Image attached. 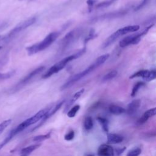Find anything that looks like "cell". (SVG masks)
<instances>
[{"mask_svg":"<svg viewBox=\"0 0 156 156\" xmlns=\"http://www.w3.org/2000/svg\"><path fill=\"white\" fill-rule=\"evenodd\" d=\"M149 71H150V70H147V69L140 70V71L136 72L135 73H134L133 74L131 75L129 78L133 79L135 77H142L143 79V80H144L148 76Z\"/></svg>","mask_w":156,"mask_h":156,"instance_id":"obj_17","label":"cell"},{"mask_svg":"<svg viewBox=\"0 0 156 156\" xmlns=\"http://www.w3.org/2000/svg\"><path fill=\"white\" fill-rule=\"evenodd\" d=\"M0 39H1V36H0Z\"/></svg>","mask_w":156,"mask_h":156,"instance_id":"obj_41","label":"cell"},{"mask_svg":"<svg viewBox=\"0 0 156 156\" xmlns=\"http://www.w3.org/2000/svg\"><path fill=\"white\" fill-rule=\"evenodd\" d=\"M20 156H27V155H24V154H21Z\"/></svg>","mask_w":156,"mask_h":156,"instance_id":"obj_38","label":"cell"},{"mask_svg":"<svg viewBox=\"0 0 156 156\" xmlns=\"http://www.w3.org/2000/svg\"><path fill=\"white\" fill-rule=\"evenodd\" d=\"M127 13L126 10H120V11H116V12H110L107 13H105L102 15L94 17L93 19L92 18L91 20V21L92 23H95L99 21H103L105 20H109V19H113L116 18H119L121 16H124L125 14Z\"/></svg>","mask_w":156,"mask_h":156,"instance_id":"obj_8","label":"cell"},{"mask_svg":"<svg viewBox=\"0 0 156 156\" xmlns=\"http://www.w3.org/2000/svg\"><path fill=\"white\" fill-rule=\"evenodd\" d=\"M58 32H52L49 34L42 41L26 48V51L29 55H32L48 48L59 36Z\"/></svg>","mask_w":156,"mask_h":156,"instance_id":"obj_2","label":"cell"},{"mask_svg":"<svg viewBox=\"0 0 156 156\" xmlns=\"http://www.w3.org/2000/svg\"><path fill=\"white\" fill-rule=\"evenodd\" d=\"M151 0H143L135 8V11H137V10H139L140 9H141L142 8H143L144 6H146L148 3Z\"/></svg>","mask_w":156,"mask_h":156,"instance_id":"obj_31","label":"cell"},{"mask_svg":"<svg viewBox=\"0 0 156 156\" xmlns=\"http://www.w3.org/2000/svg\"><path fill=\"white\" fill-rule=\"evenodd\" d=\"M8 142H9V141L5 139V140H4L2 143L0 144V150H1V149L4 147V146L5 144H7Z\"/></svg>","mask_w":156,"mask_h":156,"instance_id":"obj_37","label":"cell"},{"mask_svg":"<svg viewBox=\"0 0 156 156\" xmlns=\"http://www.w3.org/2000/svg\"><path fill=\"white\" fill-rule=\"evenodd\" d=\"M7 26V22H1L0 23V30L5 28Z\"/></svg>","mask_w":156,"mask_h":156,"instance_id":"obj_36","label":"cell"},{"mask_svg":"<svg viewBox=\"0 0 156 156\" xmlns=\"http://www.w3.org/2000/svg\"><path fill=\"white\" fill-rule=\"evenodd\" d=\"M141 153V149L139 147L135 148L130 151L126 155V156H139Z\"/></svg>","mask_w":156,"mask_h":156,"instance_id":"obj_27","label":"cell"},{"mask_svg":"<svg viewBox=\"0 0 156 156\" xmlns=\"http://www.w3.org/2000/svg\"><path fill=\"white\" fill-rule=\"evenodd\" d=\"M139 29H140V26L138 25H130V26H127L121 29H119L118 30L120 32L121 35H123L130 32L138 31Z\"/></svg>","mask_w":156,"mask_h":156,"instance_id":"obj_14","label":"cell"},{"mask_svg":"<svg viewBox=\"0 0 156 156\" xmlns=\"http://www.w3.org/2000/svg\"><path fill=\"white\" fill-rule=\"evenodd\" d=\"M97 37V34H96V33H95V31H94V30L93 29H91V30H90V31L89 32V33H88V35H87V37L85 38V43H87L88 41H90V40H92V39H93V38H96Z\"/></svg>","mask_w":156,"mask_h":156,"instance_id":"obj_28","label":"cell"},{"mask_svg":"<svg viewBox=\"0 0 156 156\" xmlns=\"http://www.w3.org/2000/svg\"><path fill=\"white\" fill-rule=\"evenodd\" d=\"M126 149V147H122V148H120V149H116V155H117L118 156H119L122 153H123V152L125 151Z\"/></svg>","mask_w":156,"mask_h":156,"instance_id":"obj_35","label":"cell"},{"mask_svg":"<svg viewBox=\"0 0 156 156\" xmlns=\"http://www.w3.org/2000/svg\"><path fill=\"white\" fill-rule=\"evenodd\" d=\"M51 132H50L49 133H48L45 135H40L35 136L33 138V141H42L45 140H47L51 137Z\"/></svg>","mask_w":156,"mask_h":156,"instance_id":"obj_24","label":"cell"},{"mask_svg":"<svg viewBox=\"0 0 156 156\" xmlns=\"http://www.w3.org/2000/svg\"><path fill=\"white\" fill-rule=\"evenodd\" d=\"M80 107L79 105H76L73 106L69 111H68L67 116L69 118H74L76 116L77 112L79 110Z\"/></svg>","mask_w":156,"mask_h":156,"instance_id":"obj_22","label":"cell"},{"mask_svg":"<svg viewBox=\"0 0 156 156\" xmlns=\"http://www.w3.org/2000/svg\"><path fill=\"white\" fill-rule=\"evenodd\" d=\"M101 65L99 64V63L95 60L93 63L91 64L88 67H87L86 69L83 70L82 72L77 73L75 75H74L73 77H71L68 81H66L62 87H61V90H65L66 88H68L73 86L75 83H76L77 81L84 77L87 74H90L91 72L93 71L95 69L100 66Z\"/></svg>","mask_w":156,"mask_h":156,"instance_id":"obj_3","label":"cell"},{"mask_svg":"<svg viewBox=\"0 0 156 156\" xmlns=\"http://www.w3.org/2000/svg\"><path fill=\"white\" fill-rule=\"evenodd\" d=\"M121 34L119 32L118 30H117L116 31H115L114 33H113L112 34H111L108 38H107L105 39V40L104 41V42L103 43L102 45V48L104 49L107 48L108 46H109L111 44H112L117 38H118L119 37V36H121Z\"/></svg>","mask_w":156,"mask_h":156,"instance_id":"obj_11","label":"cell"},{"mask_svg":"<svg viewBox=\"0 0 156 156\" xmlns=\"http://www.w3.org/2000/svg\"><path fill=\"white\" fill-rule=\"evenodd\" d=\"M16 73L15 70H12L7 73H0V80H5L11 78Z\"/></svg>","mask_w":156,"mask_h":156,"instance_id":"obj_23","label":"cell"},{"mask_svg":"<svg viewBox=\"0 0 156 156\" xmlns=\"http://www.w3.org/2000/svg\"><path fill=\"white\" fill-rule=\"evenodd\" d=\"M116 1H118V0H106V1H104L103 2H101L99 3L96 6V9H102V8L107 7L110 6V5H112V4H113Z\"/></svg>","mask_w":156,"mask_h":156,"instance_id":"obj_20","label":"cell"},{"mask_svg":"<svg viewBox=\"0 0 156 156\" xmlns=\"http://www.w3.org/2000/svg\"><path fill=\"white\" fill-rule=\"evenodd\" d=\"M96 2V0H87V4L88 5L89 11H91L92 10V7L93 6V5L95 4Z\"/></svg>","mask_w":156,"mask_h":156,"instance_id":"obj_34","label":"cell"},{"mask_svg":"<svg viewBox=\"0 0 156 156\" xmlns=\"http://www.w3.org/2000/svg\"><path fill=\"white\" fill-rule=\"evenodd\" d=\"M145 85V83L143 82H137L133 87L130 96L132 97H134L136 94L137 93V92L138 91V90L140 89V88H141L142 87H143Z\"/></svg>","mask_w":156,"mask_h":156,"instance_id":"obj_21","label":"cell"},{"mask_svg":"<svg viewBox=\"0 0 156 156\" xmlns=\"http://www.w3.org/2000/svg\"><path fill=\"white\" fill-rule=\"evenodd\" d=\"M118 74V71L116 70H112L111 71H110L109 73H108L107 74H106L104 76L103 78H102V81L105 82V81H108L112 79H113L114 77H115Z\"/></svg>","mask_w":156,"mask_h":156,"instance_id":"obj_19","label":"cell"},{"mask_svg":"<svg viewBox=\"0 0 156 156\" xmlns=\"http://www.w3.org/2000/svg\"><path fill=\"white\" fill-rule=\"evenodd\" d=\"M155 114H156V108L155 107L149 109L144 113V115H146L149 118L154 116Z\"/></svg>","mask_w":156,"mask_h":156,"instance_id":"obj_30","label":"cell"},{"mask_svg":"<svg viewBox=\"0 0 156 156\" xmlns=\"http://www.w3.org/2000/svg\"><path fill=\"white\" fill-rule=\"evenodd\" d=\"M140 105H141L140 99H135L128 104L127 108V110H126V112L128 115H133L137 112Z\"/></svg>","mask_w":156,"mask_h":156,"instance_id":"obj_10","label":"cell"},{"mask_svg":"<svg viewBox=\"0 0 156 156\" xmlns=\"http://www.w3.org/2000/svg\"><path fill=\"white\" fill-rule=\"evenodd\" d=\"M85 52H86V48L84 47L83 48H82V49H80L79 51H78L77 52H76V53L62 59L60 61H59L58 62L56 63L53 66H52L48 69V71L42 76V78L47 79V78L51 77L52 75H53L55 73H57L60 70L63 69L65 67V66L67 65V63H68L69 62H71L74 59H76V58L80 57Z\"/></svg>","mask_w":156,"mask_h":156,"instance_id":"obj_1","label":"cell"},{"mask_svg":"<svg viewBox=\"0 0 156 156\" xmlns=\"http://www.w3.org/2000/svg\"><path fill=\"white\" fill-rule=\"evenodd\" d=\"M35 21H36V18L32 17L20 23L15 27H13L11 30H10L9 32L7 34L2 38V40L4 42H7L11 40L12 38H13L16 35L20 34L21 32H22L23 30H25L29 26L34 24L35 23Z\"/></svg>","mask_w":156,"mask_h":156,"instance_id":"obj_4","label":"cell"},{"mask_svg":"<svg viewBox=\"0 0 156 156\" xmlns=\"http://www.w3.org/2000/svg\"><path fill=\"white\" fill-rule=\"evenodd\" d=\"M84 127L87 130H90L93 127V122L91 117L88 116L85 119Z\"/></svg>","mask_w":156,"mask_h":156,"instance_id":"obj_25","label":"cell"},{"mask_svg":"<svg viewBox=\"0 0 156 156\" xmlns=\"http://www.w3.org/2000/svg\"><path fill=\"white\" fill-rule=\"evenodd\" d=\"M11 122H12V119H6V120L2 121L1 123H0V135L10 124Z\"/></svg>","mask_w":156,"mask_h":156,"instance_id":"obj_26","label":"cell"},{"mask_svg":"<svg viewBox=\"0 0 156 156\" xmlns=\"http://www.w3.org/2000/svg\"><path fill=\"white\" fill-rule=\"evenodd\" d=\"M1 48H2V47H1V46H0V50L1 49Z\"/></svg>","mask_w":156,"mask_h":156,"instance_id":"obj_40","label":"cell"},{"mask_svg":"<svg viewBox=\"0 0 156 156\" xmlns=\"http://www.w3.org/2000/svg\"><path fill=\"white\" fill-rule=\"evenodd\" d=\"M97 120L99 122V124L101 125L102 129L104 132H108V120L103 117L98 116L97 118Z\"/></svg>","mask_w":156,"mask_h":156,"instance_id":"obj_18","label":"cell"},{"mask_svg":"<svg viewBox=\"0 0 156 156\" xmlns=\"http://www.w3.org/2000/svg\"><path fill=\"white\" fill-rule=\"evenodd\" d=\"M74 137V132L73 130H71L68 132L64 136V138L66 141H71Z\"/></svg>","mask_w":156,"mask_h":156,"instance_id":"obj_32","label":"cell"},{"mask_svg":"<svg viewBox=\"0 0 156 156\" xmlns=\"http://www.w3.org/2000/svg\"><path fill=\"white\" fill-rule=\"evenodd\" d=\"M84 91H85V89L84 88H82V89L79 90L78 91H77L76 93H75L74 94V95L71 97L70 100L66 104V105L65 106V110H64L65 112L67 111L68 109L82 95V94L83 93Z\"/></svg>","mask_w":156,"mask_h":156,"instance_id":"obj_13","label":"cell"},{"mask_svg":"<svg viewBox=\"0 0 156 156\" xmlns=\"http://www.w3.org/2000/svg\"><path fill=\"white\" fill-rule=\"evenodd\" d=\"M97 154L99 156H114V150L111 146L103 144L99 147Z\"/></svg>","mask_w":156,"mask_h":156,"instance_id":"obj_9","label":"cell"},{"mask_svg":"<svg viewBox=\"0 0 156 156\" xmlns=\"http://www.w3.org/2000/svg\"><path fill=\"white\" fill-rule=\"evenodd\" d=\"M107 142L110 144H118L123 141L124 137L116 133H108L107 135Z\"/></svg>","mask_w":156,"mask_h":156,"instance_id":"obj_12","label":"cell"},{"mask_svg":"<svg viewBox=\"0 0 156 156\" xmlns=\"http://www.w3.org/2000/svg\"><path fill=\"white\" fill-rule=\"evenodd\" d=\"M148 119H149V118H147L146 115H144L143 114V115L141 116V117H140V118H139V119L138 120L137 122H138V124H143L145 123V122L148 120Z\"/></svg>","mask_w":156,"mask_h":156,"instance_id":"obj_33","label":"cell"},{"mask_svg":"<svg viewBox=\"0 0 156 156\" xmlns=\"http://www.w3.org/2000/svg\"><path fill=\"white\" fill-rule=\"evenodd\" d=\"M153 25L149 26V27H147L146 29H145L143 32H141V33H138V34H132V35H128L127 37H126L125 38H124L123 39H122L120 41H119V46L121 48H124L126 46H127L130 44H137L138 43H139V41L141 40V38L142 37V36H143L144 35H145L148 30Z\"/></svg>","mask_w":156,"mask_h":156,"instance_id":"obj_7","label":"cell"},{"mask_svg":"<svg viewBox=\"0 0 156 156\" xmlns=\"http://www.w3.org/2000/svg\"><path fill=\"white\" fill-rule=\"evenodd\" d=\"M40 146H41L40 144H36L29 146L27 147L23 148L21 150L20 153H21V154H24V155H28L29 154H30L31 152H32L33 151H34L35 150L38 149Z\"/></svg>","mask_w":156,"mask_h":156,"instance_id":"obj_16","label":"cell"},{"mask_svg":"<svg viewBox=\"0 0 156 156\" xmlns=\"http://www.w3.org/2000/svg\"><path fill=\"white\" fill-rule=\"evenodd\" d=\"M44 69V66H41L36 69L32 70L31 72L28 73L25 77H24L22 79H21L15 85H14L11 88V91H16L20 89L24 85H26L27 83H28L34 77H35L37 74H40L41 72H42Z\"/></svg>","mask_w":156,"mask_h":156,"instance_id":"obj_6","label":"cell"},{"mask_svg":"<svg viewBox=\"0 0 156 156\" xmlns=\"http://www.w3.org/2000/svg\"><path fill=\"white\" fill-rule=\"evenodd\" d=\"M108 110L109 112L115 115H121L122 113H124V112H126V109L124 108L123 107L117 105H115V104H112L108 107Z\"/></svg>","mask_w":156,"mask_h":156,"instance_id":"obj_15","label":"cell"},{"mask_svg":"<svg viewBox=\"0 0 156 156\" xmlns=\"http://www.w3.org/2000/svg\"><path fill=\"white\" fill-rule=\"evenodd\" d=\"M155 77H156L155 70H154V69L150 70L148 76H147V77L144 80L147 81V82H149V81H151V80H153L154 79H155Z\"/></svg>","mask_w":156,"mask_h":156,"instance_id":"obj_29","label":"cell"},{"mask_svg":"<svg viewBox=\"0 0 156 156\" xmlns=\"http://www.w3.org/2000/svg\"><path fill=\"white\" fill-rule=\"evenodd\" d=\"M81 34L80 29H74L68 33H67L65 37L61 40L60 43V49L62 51H64L68 47H69L76 40L79 38Z\"/></svg>","mask_w":156,"mask_h":156,"instance_id":"obj_5","label":"cell"},{"mask_svg":"<svg viewBox=\"0 0 156 156\" xmlns=\"http://www.w3.org/2000/svg\"><path fill=\"white\" fill-rule=\"evenodd\" d=\"M87 156H94L93 155H91V154H88V155H87Z\"/></svg>","mask_w":156,"mask_h":156,"instance_id":"obj_39","label":"cell"}]
</instances>
